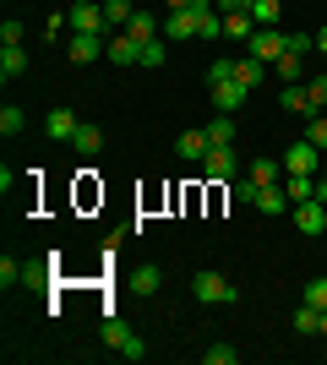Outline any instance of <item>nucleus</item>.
<instances>
[{
	"label": "nucleus",
	"mask_w": 327,
	"mask_h": 365,
	"mask_svg": "<svg viewBox=\"0 0 327 365\" xmlns=\"http://www.w3.org/2000/svg\"><path fill=\"white\" fill-rule=\"evenodd\" d=\"M98 338H104L109 349L120 354V360H142V354H147V344H142L137 333H131V327H125L120 317H104V327H98Z\"/></svg>",
	"instance_id": "nucleus-1"
},
{
	"label": "nucleus",
	"mask_w": 327,
	"mask_h": 365,
	"mask_svg": "<svg viewBox=\"0 0 327 365\" xmlns=\"http://www.w3.org/2000/svg\"><path fill=\"white\" fill-rule=\"evenodd\" d=\"M246 55H256L262 66H279L284 55H289V33H284V28H256V33H251V44H246Z\"/></svg>",
	"instance_id": "nucleus-2"
},
{
	"label": "nucleus",
	"mask_w": 327,
	"mask_h": 365,
	"mask_svg": "<svg viewBox=\"0 0 327 365\" xmlns=\"http://www.w3.org/2000/svg\"><path fill=\"white\" fill-rule=\"evenodd\" d=\"M191 294H197L202 305H234V300H240V289H234L224 273H197V278H191Z\"/></svg>",
	"instance_id": "nucleus-3"
},
{
	"label": "nucleus",
	"mask_w": 327,
	"mask_h": 365,
	"mask_svg": "<svg viewBox=\"0 0 327 365\" xmlns=\"http://www.w3.org/2000/svg\"><path fill=\"white\" fill-rule=\"evenodd\" d=\"M284 169H289V175H322V148H316V142H289V148H284Z\"/></svg>",
	"instance_id": "nucleus-4"
},
{
	"label": "nucleus",
	"mask_w": 327,
	"mask_h": 365,
	"mask_svg": "<svg viewBox=\"0 0 327 365\" xmlns=\"http://www.w3.org/2000/svg\"><path fill=\"white\" fill-rule=\"evenodd\" d=\"M66 22H71V33H115L109 28V16H104V6H93V0H77L71 11H66Z\"/></svg>",
	"instance_id": "nucleus-5"
},
{
	"label": "nucleus",
	"mask_w": 327,
	"mask_h": 365,
	"mask_svg": "<svg viewBox=\"0 0 327 365\" xmlns=\"http://www.w3.org/2000/svg\"><path fill=\"white\" fill-rule=\"evenodd\" d=\"M202 175L207 180H240L246 169H240V158H234V148H207V158H202Z\"/></svg>",
	"instance_id": "nucleus-6"
},
{
	"label": "nucleus",
	"mask_w": 327,
	"mask_h": 365,
	"mask_svg": "<svg viewBox=\"0 0 327 365\" xmlns=\"http://www.w3.org/2000/svg\"><path fill=\"white\" fill-rule=\"evenodd\" d=\"M104 49H109V38H104V33H71V38H66V55H71V61H77V66L98 61Z\"/></svg>",
	"instance_id": "nucleus-7"
},
{
	"label": "nucleus",
	"mask_w": 327,
	"mask_h": 365,
	"mask_svg": "<svg viewBox=\"0 0 327 365\" xmlns=\"http://www.w3.org/2000/svg\"><path fill=\"white\" fill-rule=\"evenodd\" d=\"M77 125H82V115H77V109L55 104V109H49V120H44V131H49L55 142H71V137H77Z\"/></svg>",
	"instance_id": "nucleus-8"
},
{
	"label": "nucleus",
	"mask_w": 327,
	"mask_h": 365,
	"mask_svg": "<svg viewBox=\"0 0 327 365\" xmlns=\"http://www.w3.org/2000/svg\"><path fill=\"white\" fill-rule=\"evenodd\" d=\"M295 229H300V235H322V229H327V202H300V207H295Z\"/></svg>",
	"instance_id": "nucleus-9"
},
{
	"label": "nucleus",
	"mask_w": 327,
	"mask_h": 365,
	"mask_svg": "<svg viewBox=\"0 0 327 365\" xmlns=\"http://www.w3.org/2000/svg\"><path fill=\"white\" fill-rule=\"evenodd\" d=\"M197 38V11H170L164 16V44H186Z\"/></svg>",
	"instance_id": "nucleus-10"
},
{
	"label": "nucleus",
	"mask_w": 327,
	"mask_h": 365,
	"mask_svg": "<svg viewBox=\"0 0 327 365\" xmlns=\"http://www.w3.org/2000/svg\"><path fill=\"white\" fill-rule=\"evenodd\" d=\"M115 66H142V44L131 38V33H109V49H104Z\"/></svg>",
	"instance_id": "nucleus-11"
},
{
	"label": "nucleus",
	"mask_w": 327,
	"mask_h": 365,
	"mask_svg": "<svg viewBox=\"0 0 327 365\" xmlns=\"http://www.w3.org/2000/svg\"><path fill=\"white\" fill-rule=\"evenodd\" d=\"M267 71H273V66H262L256 55H234V82H240V88H262Z\"/></svg>",
	"instance_id": "nucleus-12"
},
{
	"label": "nucleus",
	"mask_w": 327,
	"mask_h": 365,
	"mask_svg": "<svg viewBox=\"0 0 327 365\" xmlns=\"http://www.w3.org/2000/svg\"><path fill=\"white\" fill-rule=\"evenodd\" d=\"M246 93L251 88H240V82H213V109L218 115H234V109L246 104Z\"/></svg>",
	"instance_id": "nucleus-13"
},
{
	"label": "nucleus",
	"mask_w": 327,
	"mask_h": 365,
	"mask_svg": "<svg viewBox=\"0 0 327 365\" xmlns=\"http://www.w3.org/2000/svg\"><path fill=\"white\" fill-rule=\"evenodd\" d=\"M284 175H289V169H284V158H256V164L246 169V180H251V185H279Z\"/></svg>",
	"instance_id": "nucleus-14"
},
{
	"label": "nucleus",
	"mask_w": 327,
	"mask_h": 365,
	"mask_svg": "<svg viewBox=\"0 0 327 365\" xmlns=\"http://www.w3.org/2000/svg\"><path fill=\"white\" fill-rule=\"evenodd\" d=\"M251 33H256L251 11H224V38H229V44H251Z\"/></svg>",
	"instance_id": "nucleus-15"
},
{
	"label": "nucleus",
	"mask_w": 327,
	"mask_h": 365,
	"mask_svg": "<svg viewBox=\"0 0 327 365\" xmlns=\"http://www.w3.org/2000/svg\"><path fill=\"white\" fill-rule=\"evenodd\" d=\"M71 148H77L82 158H98V153H104V131H98L93 120H82V125H77V137H71Z\"/></svg>",
	"instance_id": "nucleus-16"
},
{
	"label": "nucleus",
	"mask_w": 327,
	"mask_h": 365,
	"mask_svg": "<svg viewBox=\"0 0 327 365\" xmlns=\"http://www.w3.org/2000/svg\"><path fill=\"white\" fill-rule=\"evenodd\" d=\"M256 207H262V213H273V218H279V213H295V202L284 197V180H279V185H262V191H256Z\"/></svg>",
	"instance_id": "nucleus-17"
},
{
	"label": "nucleus",
	"mask_w": 327,
	"mask_h": 365,
	"mask_svg": "<svg viewBox=\"0 0 327 365\" xmlns=\"http://www.w3.org/2000/svg\"><path fill=\"white\" fill-rule=\"evenodd\" d=\"M125 33H131L137 44H153L158 33H164V22H158L153 11H137V16H131V22H125Z\"/></svg>",
	"instance_id": "nucleus-18"
},
{
	"label": "nucleus",
	"mask_w": 327,
	"mask_h": 365,
	"mask_svg": "<svg viewBox=\"0 0 327 365\" xmlns=\"http://www.w3.org/2000/svg\"><path fill=\"white\" fill-rule=\"evenodd\" d=\"M22 71H28V49H22V44H0V76L16 82Z\"/></svg>",
	"instance_id": "nucleus-19"
},
{
	"label": "nucleus",
	"mask_w": 327,
	"mask_h": 365,
	"mask_svg": "<svg viewBox=\"0 0 327 365\" xmlns=\"http://www.w3.org/2000/svg\"><path fill=\"white\" fill-rule=\"evenodd\" d=\"M207 148H213V142H207V131H186V137L175 142V153H180L186 164H202V158H207Z\"/></svg>",
	"instance_id": "nucleus-20"
},
{
	"label": "nucleus",
	"mask_w": 327,
	"mask_h": 365,
	"mask_svg": "<svg viewBox=\"0 0 327 365\" xmlns=\"http://www.w3.org/2000/svg\"><path fill=\"white\" fill-rule=\"evenodd\" d=\"M284 197L295 202V207H300V202H311L316 197V175H284Z\"/></svg>",
	"instance_id": "nucleus-21"
},
{
	"label": "nucleus",
	"mask_w": 327,
	"mask_h": 365,
	"mask_svg": "<svg viewBox=\"0 0 327 365\" xmlns=\"http://www.w3.org/2000/svg\"><path fill=\"white\" fill-rule=\"evenodd\" d=\"M202 131H207V142H213V148H234V115H213Z\"/></svg>",
	"instance_id": "nucleus-22"
},
{
	"label": "nucleus",
	"mask_w": 327,
	"mask_h": 365,
	"mask_svg": "<svg viewBox=\"0 0 327 365\" xmlns=\"http://www.w3.org/2000/svg\"><path fill=\"white\" fill-rule=\"evenodd\" d=\"M279 104L289 109V115H316V109H311V93H306V82H295V88H284V93H279Z\"/></svg>",
	"instance_id": "nucleus-23"
},
{
	"label": "nucleus",
	"mask_w": 327,
	"mask_h": 365,
	"mask_svg": "<svg viewBox=\"0 0 327 365\" xmlns=\"http://www.w3.org/2000/svg\"><path fill=\"white\" fill-rule=\"evenodd\" d=\"M279 11H284V0H251V22L256 28H279Z\"/></svg>",
	"instance_id": "nucleus-24"
},
{
	"label": "nucleus",
	"mask_w": 327,
	"mask_h": 365,
	"mask_svg": "<svg viewBox=\"0 0 327 365\" xmlns=\"http://www.w3.org/2000/svg\"><path fill=\"white\" fill-rule=\"evenodd\" d=\"M131 289L137 294H158L164 289V273H158V267H137V273H131Z\"/></svg>",
	"instance_id": "nucleus-25"
},
{
	"label": "nucleus",
	"mask_w": 327,
	"mask_h": 365,
	"mask_svg": "<svg viewBox=\"0 0 327 365\" xmlns=\"http://www.w3.org/2000/svg\"><path fill=\"white\" fill-rule=\"evenodd\" d=\"M289 327H295V333H322V311H316V305H300L295 317H289Z\"/></svg>",
	"instance_id": "nucleus-26"
},
{
	"label": "nucleus",
	"mask_w": 327,
	"mask_h": 365,
	"mask_svg": "<svg viewBox=\"0 0 327 365\" xmlns=\"http://www.w3.org/2000/svg\"><path fill=\"white\" fill-rule=\"evenodd\" d=\"M104 16H109V28L120 33L125 22H131V16H137V6H131V0H104Z\"/></svg>",
	"instance_id": "nucleus-27"
},
{
	"label": "nucleus",
	"mask_w": 327,
	"mask_h": 365,
	"mask_svg": "<svg viewBox=\"0 0 327 365\" xmlns=\"http://www.w3.org/2000/svg\"><path fill=\"white\" fill-rule=\"evenodd\" d=\"M273 76H284V82H306V55H284V61L273 66Z\"/></svg>",
	"instance_id": "nucleus-28"
},
{
	"label": "nucleus",
	"mask_w": 327,
	"mask_h": 365,
	"mask_svg": "<svg viewBox=\"0 0 327 365\" xmlns=\"http://www.w3.org/2000/svg\"><path fill=\"white\" fill-rule=\"evenodd\" d=\"M49 273H55V257H49V262H33V267H22V284H28V289H44Z\"/></svg>",
	"instance_id": "nucleus-29"
},
{
	"label": "nucleus",
	"mask_w": 327,
	"mask_h": 365,
	"mask_svg": "<svg viewBox=\"0 0 327 365\" xmlns=\"http://www.w3.org/2000/svg\"><path fill=\"white\" fill-rule=\"evenodd\" d=\"M22 125H28V115H22L16 104H6V109H0V137H16Z\"/></svg>",
	"instance_id": "nucleus-30"
},
{
	"label": "nucleus",
	"mask_w": 327,
	"mask_h": 365,
	"mask_svg": "<svg viewBox=\"0 0 327 365\" xmlns=\"http://www.w3.org/2000/svg\"><path fill=\"white\" fill-rule=\"evenodd\" d=\"M306 142H316V148L327 153V115H322V109H316L311 120H306Z\"/></svg>",
	"instance_id": "nucleus-31"
},
{
	"label": "nucleus",
	"mask_w": 327,
	"mask_h": 365,
	"mask_svg": "<svg viewBox=\"0 0 327 365\" xmlns=\"http://www.w3.org/2000/svg\"><path fill=\"white\" fill-rule=\"evenodd\" d=\"M300 300H306V305H316V311H327V273H322V278H311Z\"/></svg>",
	"instance_id": "nucleus-32"
},
{
	"label": "nucleus",
	"mask_w": 327,
	"mask_h": 365,
	"mask_svg": "<svg viewBox=\"0 0 327 365\" xmlns=\"http://www.w3.org/2000/svg\"><path fill=\"white\" fill-rule=\"evenodd\" d=\"M306 93H311V109H327V71L306 76Z\"/></svg>",
	"instance_id": "nucleus-33"
},
{
	"label": "nucleus",
	"mask_w": 327,
	"mask_h": 365,
	"mask_svg": "<svg viewBox=\"0 0 327 365\" xmlns=\"http://www.w3.org/2000/svg\"><path fill=\"white\" fill-rule=\"evenodd\" d=\"M11 284H22V262H16V257H0V289H11Z\"/></svg>",
	"instance_id": "nucleus-34"
},
{
	"label": "nucleus",
	"mask_w": 327,
	"mask_h": 365,
	"mask_svg": "<svg viewBox=\"0 0 327 365\" xmlns=\"http://www.w3.org/2000/svg\"><path fill=\"white\" fill-rule=\"evenodd\" d=\"M164 61H170V49L158 44V38H153V44H142V66H147V71H158Z\"/></svg>",
	"instance_id": "nucleus-35"
},
{
	"label": "nucleus",
	"mask_w": 327,
	"mask_h": 365,
	"mask_svg": "<svg viewBox=\"0 0 327 365\" xmlns=\"http://www.w3.org/2000/svg\"><path fill=\"white\" fill-rule=\"evenodd\" d=\"M207 82H234V55H224V61L207 66Z\"/></svg>",
	"instance_id": "nucleus-36"
},
{
	"label": "nucleus",
	"mask_w": 327,
	"mask_h": 365,
	"mask_svg": "<svg viewBox=\"0 0 327 365\" xmlns=\"http://www.w3.org/2000/svg\"><path fill=\"white\" fill-rule=\"evenodd\" d=\"M202 360H207V365H234L240 354H234L229 344H213V349H202Z\"/></svg>",
	"instance_id": "nucleus-37"
},
{
	"label": "nucleus",
	"mask_w": 327,
	"mask_h": 365,
	"mask_svg": "<svg viewBox=\"0 0 327 365\" xmlns=\"http://www.w3.org/2000/svg\"><path fill=\"white\" fill-rule=\"evenodd\" d=\"M22 22H16V16H6V22H0V44H22Z\"/></svg>",
	"instance_id": "nucleus-38"
},
{
	"label": "nucleus",
	"mask_w": 327,
	"mask_h": 365,
	"mask_svg": "<svg viewBox=\"0 0 327 365\" xmlns=\"http://www.w3.org/2000/svg\"><path fill=\"white\" fill-rule=\"evenodd\" d=\"M316 49V33H289V55H311Z\"/></svg>",
	"instance_id": "nucleus-39"
},
{
	"label": "nucleus",
	"mask_w": 327,
	"mask_h": 365,
	"mask_svg": "<svg viewBox=\"0 0 327 365\" xmlns=\"http://www.w3.org/2000/svg\"><path fill=\"white\" fill-rule=\"evenodd\" d=\"M229 191H234V202H251V207H256V191H262V185H251L246 175H240V180H234Z\"/></svg>",
	"instance_id": "nucleus-40"
},
{
	"label": "nucleus",
	"mask_w": 327,
	"mask_h": 365,
	"mask_svg": "<svg viewBox=\"0 0 327 365\" xmlns=\"http://www.w3.org/2000/svg\"><path fill=\"white\" fill-rule=\"evenodd\" d=\"M218 11H251V0H218Z\"/></svg>",
	"instance_id": "nucleus-41"
},
{
	"label": "nucleus",
	"mask_w": 327,
	"mask_h": 365,
	"mask_svg": "<svg viewBox=\"0 0 327 365\" xmlns=\"http://www.w3.org/2000/svg\"><path fill=\"white\" fill-rule=\"evenodd\" d=\"M316 55H327V28H322V33H316Z\"/></svg>",
	"instance_id": "nucleus-42"
},
{
	"label": "nucleus",
	"mask_w": 327,
	"mask_h": 365,
	"mask_svg": "<svg viewBox=\"0 0 327 365\" xmlns=\"http://www.w3.org/2000/svg\"><path fill=\"white\" fill-rule=\"evenodd\" d=\"M322 338H327V311H322Z\"/></svg>",
	"instance_id": "nucleus-43"
},
{
	"label": "nucleus",
	"mask_w": 327,
	"mask_h": 365,
	"mask_svg": "<svg viewBox=\"0 0 327 365\" xmlns=\"http://www.w3.org/2000/svg\"><path fill=\"white\" fill-rule=\"evenodd\" d=\"M322 180H327V169H322Z\"/></svg>",
	"instance_id": "nucleus-44"
}]
</instances>
